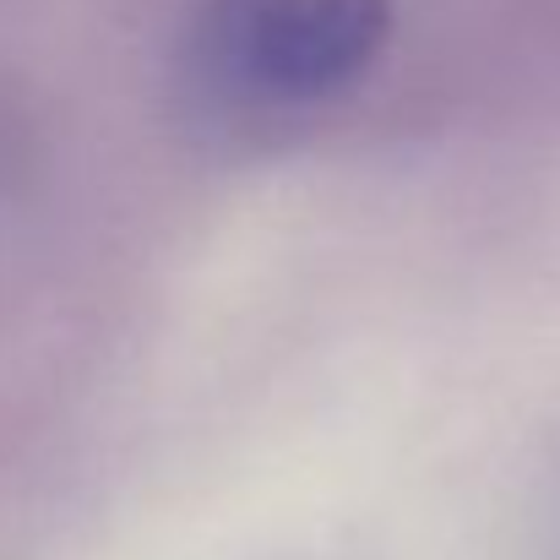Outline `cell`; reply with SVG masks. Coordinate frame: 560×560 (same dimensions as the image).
<instances>
[{
  "label": "cell",
  "mask_w": 560,
  "mask_h": 560,
  "mask_svg": "<svg viewBox=\"0 0 560 560\" xmlns=\"http://www.w3.org/2000/svg\"><path fill=\"white\" fill-rule=\"evenodd\" d=\"M397 0H190L180 82L229 131L300 126L371 82Z\"/></svg>",
  "instance_id": "1"
}]
</instances>
